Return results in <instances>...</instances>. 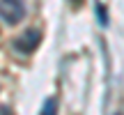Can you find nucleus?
Returning <instances> with one entry per match:
<instances>
[{"instance_id":"nucleus-4","label":"nucleus","mask_w":124,"mask_h":115,"mask_svg":"<svg viewBox=\"0 0 124 115\" xmlns=\"http://www.w3.org/2000/svg\"><path fill=\"white\" fill-rule=\"evenodd\" d=\"M97 12H99V21H101L103 25H106V23H108V18H106V9H103L101 5H99V7H97Z\"/></svg>"},{"instance_id":"nucleus-3","label":"nucleus","mask_w":124,"mask_h":115,"mask_svg":"<svg viewBox=\"0 0 124 115\" xmlns=\"http://www.w3.org/2000/svg\"><path fill=\"white\" fill-rule=\"evenodd\" d=\"M39 115H58V99L48 97V99L44 101V106H41Z\"/></svg>"},{"instance_id":"nucleus-2","label":"nucleus","mask_w":124,"mask_h":115,"mask_svg":"<svg viewBox=\"0 0 124 115\" xmlns=\"http://www.w3.org/2000/svg\"><path fill=\"white\" fill-rule=\"evenodd\" d=\"M39 41H41V32L39 30H35V28H30V30H25L18 39H14V49L18 51V53H32V51L39 46Z\"/></svg>"},{"instance_id":"nucleus-1","label":"nucleus","mask_w":124,"mask_h":115,"mask_svg":"<svg viewBox=\"0 0 124 115\" xmlns=\"http://www.w3.org/2000/svg\"><path fill=\"white\" fill-rule=\"evenodd\" d=\"M0 18L9 25H16L25 18V5L21 0H0Z\"/></svg>"},{"instance_id":"nucleus-5","label":"nucleus","mask_w":124,"mask_h":115,"mask_svg":"<svg viewBox=\"0 0 124 115\" xmlns=\"http://www.w3.org/2000/svg\"><path fill=\"white\" fill-rule=\"evenodd\" d=\"M71 2H76V5H80V0H71Z\"/></svg>"}]
</instances>
